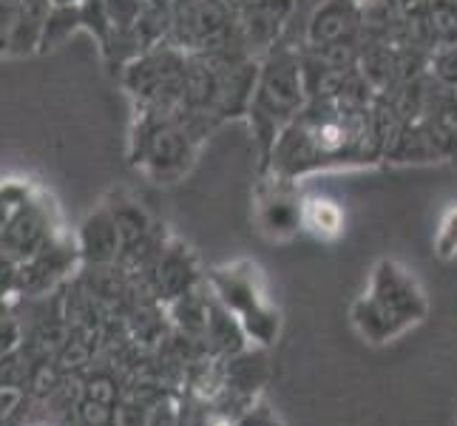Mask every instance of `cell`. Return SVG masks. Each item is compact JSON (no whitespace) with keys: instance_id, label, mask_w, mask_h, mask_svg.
<instances>
[{"instance_id":"cell-1","label":"cell","mask_w":457,"mask_h":426,"mask_svg":"<svg viewBox=\"0 0 457 426\" xmlns=\"http://www.w3.org/2000/svg\"><path fill=\"white\" fill-rule=\"evenodd\" d=\"M372 137L367 97L358 91L312 94L270 151L273 171L295 177L312 168H333L372 160Z\"/></svg>"},{"instance_id":"cell-2","label":"cell","mask_w":457,"mask_h":426,"mask_svg":"<svg viewBox=\"0 0 457 426\" xmlns=\"http://www.w3.org/2000/svg\"><path fill=\"white\" fill-rule=\"evenodd\" d=\"M304 105H307V71L302 69V60L287 46H281V49L273 46L267 60L262 63L253 86V97H250L247 105L250 125H253V134L267 156H270L281 131L302 114Z\"/></svg>"},{"instance_id":"cell-3","label":"cell","mask_w":457,"mask_h":426,"mask_svg":"<svg viewBox=\"0 0 457 426\" xmlns=\"http://www.w3.org/2000/svg\"><path fill=\"white\" fill-rule=\"evenodd\" d=\"M208 120L185 112H139L134 129V163L156 180H177L187 171Z\"/></svg>"},{"instance_id":"cell-4","label":"cell","mask_w":457,"mask_h":426,"mask_svg":"<svg viewBox=\"0 0 457 426\" xmlns=\"http://www.w3.org/2000/svg\"><path fill=\"white\" fill-rule=\"evenodd\" d=\"M361 4L358 0H327L310 21V46L321 52L324 63L344 66L346 52L358 46Z\"/></svg>"},{"instance_id":"cell-5","label":"cell","mask_w":457,"mask_h":426,"mask_svg":"<svg viewBox=\"0 0 457 426\" xmlns=\"http://www.w3.org/2000/svg\"><path fill=\"white\" fill-rule=\"evenodd\" d=\"M295 0H242L239 18L250 49H273L278 31L290 21Z\"/></svg>"},{"instance_id":"cell-6","label":"cell","mask_w":457,"mask_h":426,"mask_svg":"<svg viewBox=\"0 0 457 426\" xmlns=\"http://www.w3.org/2000/svg\"><path fill=\"white\" fill-rule=\"evenodd\" d=\"M302 225L321 236V239H333V236L341 233V225H344V213L336 202H329L324 196H312L307 202H302Z\"/></svg>"},{"instance_id":"cell-7","label":"cell","mask_w":457,"mask_h":426,"mask_svg":"<svg viewBox=\"0 0 457 426\" xmlns=\"http://www.w3.org/2000/svg\"><path fill=\"white\" fill-rule=\"evenodd\" d=\"M437 250L440 256L457 254V208H452L444 219V225L437 230Z\"/></svg>"}]
</instances>
